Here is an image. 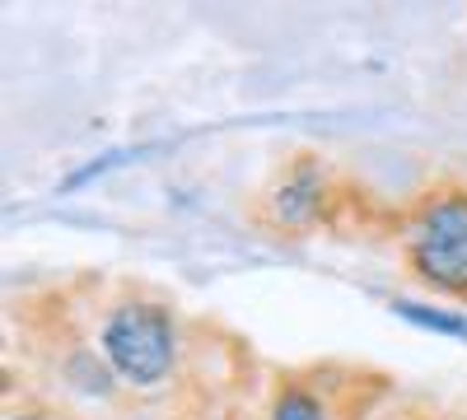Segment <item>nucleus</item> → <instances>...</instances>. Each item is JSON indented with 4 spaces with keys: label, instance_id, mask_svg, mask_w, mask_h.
<instances>
[{
    "label": "nucleus",
    "instance_id": "obj_1",
    "mask_svg": "<svg viewBox=\"0 0 467 420\" xmlns=\"http://www.w3.org/2000/svg\"><path fill=\"white\" fill-rule=\"evenodd\" d=\"M103 355L127 384H160L173 369V323L150 303H122L103 327Z\"/></svg>",
    "mask_w": 467,
    "mask_h": 420
},
{
    "label": "nucleus",
    "instance_id": "obj_2",
    "mask_svg": "<svg viewBox=\"0 0 467 420\" xmlns=\"http://www.w3.org/2000/svg\"><path fill=\"white\" fill-rule=\"evenodd\" d=\"M411 261L440 290L467 294V197H444L420 215L411 234Z\"/></svg>",
    "mask_w": 467,
    "mask_h": 420
},
{
    "label": "nucleus",
    "instance_id": "obj_3",
    "mask_svg": "<svg viewBox=\"0 0 467 420\" xmlns=\"http://www.w3.org/2000/svg\"><path fill=\"white\" fill-rule=\"evenodd\" d=\"M271 420H327V415H323V406L308 393H285L276 402V415H271Z\"/></svg>",
    "mask_w": 467,
    "mask_h": 420
},
{
    "label": "nucleus",
    "instance_id": "obj_4",
    "mask_svg": "<svg viewBox=\"0 0 467 420\" xmlns=\"http://www.w3.org/2000/svg\"><path fill=\"white\" fill-rule=\"evenodd\" d=\"M5 420H43V415H5Z\"/></svg>",
    "mask_w": 467,
    "mask_h": 420
}]
</instances>
